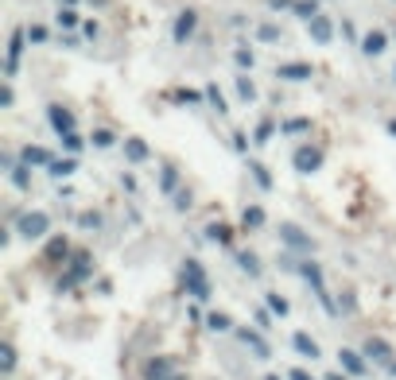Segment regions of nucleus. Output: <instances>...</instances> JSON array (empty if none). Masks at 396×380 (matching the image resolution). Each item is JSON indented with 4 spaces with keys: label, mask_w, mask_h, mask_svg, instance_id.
<instances>
[{
    "label": "nucleus",
    "mask_w": 396,
    "mask_h": 380,
    "mask_svg": "<svg viewBox=\"0 0 396 380\" xmlns=\"http://www.w3.org/2000/svg\"><path fill=\"white\" fill-rule=\"evenodd\" d=\"M179 279H183V291L194 299V303H206V299L214 295V288H210V276H206V268L194 256H186L183 264H179Z\"/></svg>",
    "instance_id": "1"
},
{
    "label": "nucleus",
    "mask_w": 396,
    "mask_h": 380,
    "mask_svg": "<svg viewBox=\"0 0 396 380\" xmlns=\"http://www.w3.org/2000/svg\"><path fill=\"white\" fill-rule=\"evenodd\" d=\"M90 276H93V260H90V253H86V248H78V253L62 264V276H59V283H55V288H59V291H74L78 283H86Z\"/></svg>",
    "instance_id": "2"
},
{
    "label": "nucleus",
    "mask_w": 396,
    "mask_h": 380,
    "mask_svg": "<svg viewBox=\"0 0 396 380\" xmlns=\"http://www.w3.org/2000/svg\"><path fill=\"white\" fill-rule=\"evenodd\" d=\"M16 233L24 241H39V237L51 233V218L43 210H27V213H16Z\"/></svg>",
    "instance_id": "3"
},
{
    "label": "nucleus",
    "mask_w": 396,
    "mask_h": 380,
    "mask_svg": "<svg viewBox=\"0 0 396 380\" xmlns=\"http://www.w3.org/2000/svg\"><path fill=\"white\" fill-rule=\"evenodd\" d=\"M299 276H303L307 283H311V291L319 295V303L327 307V314H338L334 299L327 295V283H322V268H319V264H315V260H303V264H299Z\"/></svg>",
    "instance_id": "4"
},
{
    "label": "nucleus",
    "mask_w": 396,
    "mask_h": 380,
    "mask_svg": "<svg viewBox=\"0 0 396 380\" xmlns=\"http://www.w3.org/2000/svg\"><path fill=\"white\" fill-rule=\"evenodd\" d=\"M280 241H284L292 253H311L315 248L311 233H307L303 225H295V221H280Z\"/></svg>",
    "instance_id": "5"
},
{
    "label": "nucleus",
    "mask_w": 396,
    "mask_h": 380,
    "mask_svg": "<svg viewBox=\"0 0 396 380\" xmlns=\"http://www.w3.org/2000/svg\"><path fill=\"white\" fill-rule=\"evenodd\" d=\"M24 43H27V31L24 27H16V31L8 35V59H4V78H16L20 74V62H24Z\"/></svg>",
    "instance_id": "6"
},
{
    "label": "nucleus",
    "mask_w": 396,
    "mask_h": 380,
    "mask_svg": "<svg viewBox=\"0 0 396 380\" xmlns=\"http://www.w3.org/2000/svg\"><path fill=\"white\" fill-rule=\"evenodd\" d=\"M292 167L299 171V175H315V171L322 167V148H315V144L295 148V155H292Z\"/></svg>",
    "instance_id": "7"
},
{
    "label": "nucleus",
    "mask_w": 396,
    "mask_h": 380,
    "mask_svg": "<svg viewBox=\"0 0 396 380\" xmlns=\"http://www.w3.org/2000/svg\"><path fill=\"white\" fill-rule=\"evenodd\" d=\"M70 256H74V248H70L67 237H62V233L47 237V245H43V260H47V264H67Z\"/></svg>",
    "instance_id": "8"
},
{
    "label": "nucleus",
    "mask_w": 396,
    "mask_h": 380,
    "mask_svg": "<svg viewBox=\"0 0 396 380\" xmlns=\"http://www.w3.org/2000/svg\"><path fill=\"white\" fill-rule=\"evenodd\" d=\"M194 31H198V12H194V8H183V12L175 16L171 39H175V43H186V39H194Z\"/></svg>",
    "instance_id": "9"
},
{
    "label": "nucleus",
    "mask_w": 396,
    "mask_h": 380,
    "mask_svg": "<svg viewBox=\"0 0 396 380\" xmlns=\"http://www.w3.org/2000/svg\"><path fill=\"white\" fill-rule=\"evenodd\" d=\"M47 125L55 128V136H67L74 132V113L67 105H47Z\"/></svg>",
    "instance_id": "10"
},
{
    "label": "nucleus",
    "mask_w": 396,
    "mask_h": 380,
    "mask_svg": "<svg viewBox=\"0 0 396 380\" xmlns=\"http://www.w3.org/2000/svg\"><path fill=\"white\" fill-rule=\"evenodd\" d=\"M276 78L280 82H311L315 66L311 62H284V66H276Z\"/></svg>",
    "instance_id": "11"
},
{
    "label": "nucleus",
    "mask_w": 396,
    "mask_h": 380,
    "mask_svg": "<svg viewBox=\"0 0 396 380\" xmlns=\"http://www.w3.org/2000/svg\"><path fill=\"white\" fill-rule=\"evenodd\" d=\"M206 241H214V245H221V248H233V225H226V221H206Z\"/></svg>",
    "instance_id": "12"
},
{
    "label": "nucleus",
    "mask_w": 396,
    "mask_h": 380,
    "mask_svg": "<svg viewBox=\"0 0 396 380\" xmlns=\"http://www.w3.org/2000/svg\"><path fill=\"white\" fill-rule=\"evenodd\" d=\"M20 163H27V167H51L55 152L51 148H39V144H27L24 152H20Z\"/></svg>",
    "instance_id": "13"
},
{
    "label": "nucleus",
    "mask_w": 396,
    "mask_h": 380,
    "mask_svg": "<svg viewBox=\"0 0 396 380\" xmlns=\"http://www.w3.org/2000/svg\"><path fill=\"white\" fill-rule=\"evenodd\" d=\"M338 361H342V372H350V377H365L369 372L365 353H354V349H338Z\"/></svg>",
    "instance_id": "14"
},
{
    "label": "nucleus",
    "mask_w": 396,
    "mask_h": 380,
    "mask_svg": "<svg viewBox=\"0 0 396 380\" xmlns=\"http://www.w3.org/2000/svg\"><path fill=\"white\" fill-rule=\"evenodd\" d=\"M175 361L171 357H152V361L144 365V380H168V377H175Z\"/></svg>",
    "instance_id": "15"
},
{
    "label": "nucleus",
    "mask_w": 396,
    "mask_h": 380,
    "mask_svg": "<svg viewBox=\"0 0 396 380\" xmlns=\"http://www.w3.org/2000/svg\"><path fill=\"white\" fill-rule=\"evenodd\" d=\"M237 338H241V342H245V346L253 349V353H257V357H261V361H268V357H272V346H268V342H264V338H261V334H257V330H249V326H241V330H237Z\"/></svg>",
    "instance_id": "16"
},
{
    "label": "nucleus",
    "mask_w": 396,
    "mask_h": 380,
    "mask_svg": "<svg viewBox=\"0 0 396 380\" xmlns=\"http://www.w3.org/2000/svg\"><path fill=\"white\" fill-rule=\"evenodd\" d=\"M388 47V31H381V27H373V31L362 35V51L369 55V59H377V55H385Z\"/></svg>",
    "instance_id": "17"
},
{
    "label": "nucleus",
    "mask_w": 396,
    "mask_h": 380,
    "mask_svg": "<svg viewBox=\"0 0 396 380\" xmlns=\"http://www.w3.org/2000/svg\"><path fill=\"white\" fill-rule=\"evenodd\" d=\"M160 190L163 195H179L183 190V178H179L175 163H160Z\"/></svg>",
    "instance_id": "18"
},
{
    "label": "nucleus",
    "mask_w": 396,
    "mask_h": 380,
    "mask_svg": "<svg viewBox=\"0 0 396 380\" xmlns=\"http://www.w3.org/2000/svg\"><path fill=\"white\" fill-rule=\"evenodd\" d=\"M307 35H311V39L319 43V47H327V43L334 39V24H330L327 16H315L311 24H307Z\"/></svg>",
    "instance_id": "19"
},
{
    "label": "nucleus",
    "mask_w": 396,
    "mask_h": 380,
    "mask_svg": "<svg viewBox=\"0 0 396 380\" xmlns=\"http://www.w3.org/2000/svg\"><path fill=\"white\" fill-rule=\"evenodd\" d=\"M148 155H152L148 140H140V136H128V140H125V160H128V163H144Z\"/></svg>",
    "instance_id": "20"
},
{
    "label": "nucleus",
    "mask_w": 396,
    "mask_h": 380,
    "mask_svg": "<svg viewBox=\"0 0 396 380\" xmlns=\"http://www.w3.org/2000/svg\"><path fill=\"white\" fill-rule=\"evenodd\" d=\"M365 357H373L377 365H392V346L381 342V338H369L365 342Z\"/></svg>",
    "instance_id": "21"
},
{
    "label": "nucleus",
    "mask_w": 396,
    "mask_h": 380,
    "mask_svg": "<svg viewBox=\"0 0 396 380\" xmlns=\"http://www.w3.org/2000/svg\"><path fill=\"white\" fill-rule=\"evenodd\" d=\"M276 132H280V120L264 117L261 125L253 128V144H257V148H264V144H268V140H272V136H276Z\"/></svg>",
    "instance_id": "22"
},
{
    "label": "nucleus",
    "mask_w": 396,
    "mask_h": 380,
    "mask_svg": "<svg viewBox=\"0 0 396 380\" xmlns=\"http://www.w3.org/2000/svg\"><path fill=\"white\" fill-rule=\"evenodd\" d=\"M171 101H175V105H198V101H206V90H191V85H179V90L171 93Z\"/></svg>",
    "instance_id": "23"
},
{
    "label": "nucleus",
    "mask_w": 396,
    "mask_h": 380,
    "mask_svg": "<svg viewBox=\"0 0 396 380\" xmlns=\"http://www.w3.org/2000/svg\"><path fill=\"white\" fill-rule=\"evenodd\" d=\"M292 16H295V20H303V24H311L315 16H322V12H319V0H295Z\"/></svg>",
    "instance_id": "24"
},
{
    "label": "nucleus",
    "mask_w": 396,
    "mask_h": 380,
    "mask_svg": "<svg viewBox=\"0 0 396 380\" xmlns=\"http://www.w3.org/2000/svg\"><path fill=\"white\" fill-rule=\"evenodd\" d=\"M249 175L257 178V186H261V190H272V186H276V183H272V171L264 167L261 160H249Z\"/></svg>",
    "instance_id": "25"
},
{
    "label": "nucleus",
    "mask_w": 396,
    "mask_h": 380,
    "mask_svg": "<svg viewBox=\"0 0 396 380\" xmlns=\"http://www.w3.org/2000/svg\"><path fill=\"white\" fill-rule=\"evenodd\" d=\"M292 346L299 349L303 357H311V361L319 357V346H315V338H311V334H303V330H299V334H292Z\"/></svg>",
    "instance_id": "26"
},
{
    "label": "nucleus",
    "mask_w": 396,
    "mask_h": 380,
    "mask_svg": "<svg viewBox=\"0 0 396 380\" xmlns=\"http://www.w3.org/2000/svg\"><path fill=\"white\" fill-rule=\"evenodd\" d=\"M303 132H311V117H292L280 125V136H303Z\"/></svg>",
    "instance_id": "27"
},
{
    "label": "nucleus",
    "mask_w": 396,
    "mask_h": 380,
    "mask_svg": "<svg viewBox=\"0 0 396 380\" xmlns=\"http://www.w3.org/2000/svg\"><path fill=\"white\" fill-rule=\"evenodd\" d=\"M264 225V206H245L241 210V229H261Z\"/></svg>",
    "instance_id": "28"
},
{
    "label": "nucleus",
    "mask_w": 396,
    "mask_h": 380,
    "mask_svg": "<svg viewBox=\"0 0 396 380\" xmlns=\"http://www.w3.org/2000/svg\"><path fill=\"white\" fill-rule=\"evenodd\" d=\"M264 307H268V311L276 314V318H287V311H292V303H287V299L280 295V291H268V295H264Z\"/></svg>",
    "instance_id": "29"
},
{
    "label": "nucleus",
    "mask_w": 396,
    "mask_h": 380,
    "mask_svg": "<svg viewBox=\"0 0 396 380\" xmlns=\"http://www.w3.org/2000/svg\"><path fill=\"white\" fill-rule=\"evenodd\" d=\"M86 20H78V12L74 8H59V16H55V27L59 31H74V27H82Z\"/></svg>",
    "instance_id": "30"
},
{
    "label": "nucleus",
    "mask_w": 396,
    "mask_h": 380,
    "mask_svg": "<svg viewBox=\"0 0 396 380\" xmlns=\"http://www.w3.org/2000/svg\"><path fill=\"white\" fill-rule=\"evenodd\" d=\"M237 264H241V272H245L249 279L261 276V256H257V253H237Z\"/></svg>",
    "instance_id": "31"
},
{
    "label": "nucleus",
    "mask_w": 396,
    "mask_h": 380,
    "mask_svg": "<svg viewBox=\"0 0 396 380\" xmlns=\"http://www.w3.org/2000/svg\"><path fill=\"white\" fill-rule=\"evenodd\" d=\"M90 144H93V148H102V152H105V148H113V144H117V132H113V128H93V132H90Z\"/></svg>",
    "instance_id": "32"
},
{
    "label": "nucleus",
    "mask_w": 396,
    "mask_h": 380,
    "mask_svg": "<svg viewBox=\"0 0 396 380\" xmlns=\"http://www.w3.org/2000/svg\"><path fill=\"white\" fill-rule=\"evenodd\" d=\"M206 326L218 330V334H226V330H233V318H229L226 311H210V314H206Z\"/></svg>",
    "instance_id": "33"
},
{
    "label": "nucleus",
    "mask_w": 396,
    "mask_h": 380,
    "mask_svg": "<svg viewBox=\"0 0 396 380\" xmlns=\"http://www.w3.org/2000/svg\"><path fill=\"white\" fill-rule=\"evenodd\" d=\"M47 171H51L55 178H67V175H74V171H78V160H74V155H67V160H55Z\"/></svg>",
    "instance_id": "34"
},
{
    "label": "nucleus",
    "mask_w": 396,
    "mask_h": 380,
    "mask_svg": "<svg viewBox=\"0 0 396 380\" xmlns=\"http://www.w3.org/2000/svg\"><path fill=\"white\" fill-rule=\"evenodd\" d=\"M203 90H206V101H210V105H214V109H218V113H229V101H226V97H221V90H218V82H210V85H203Z\"/></svg>",
    "instance_id": "35"
},
{
    "label": "nucleus",
    "mask_w": 396,
    "mask_h": 380,
    "mask_svg": "<svg viewBox=\"0 0 396 380\" xmlns=\"http://www.w3.org/2000/svg\"><path fill=\"white\" fill-rule=\"evenodd\" d=\"M47 39H51V27H43V24H32V27H27V43H32V47H43Z\"/></svg>",
    "instance_id": "36"
},
{
    "label": "nucleus",
    "mask_w": 396,
    "mask_h": 380,
    "mask_svg": "<svg viewBox=\"0 0 396 380\" xmlns=\"http://www.w3.org/2000/svg\"><path fill=\"white\" fill-rule=\"evenodd\" d=\"M233 62H237L241 70H253V66H257V55H253V47H237V51H233Z\"/></svg>",
    "instance_id": "37"
},
{
    "label": "nucleus",
    "mask_w": 396,
    "mask_h": 380,
    "mask_svg": "<svg viewBox=\"0 0 396 380\" xmlns=\"http://www.w3.org/2000/svg\"><path fill=\"white\" fill-rule=\"evenodd\" d=\"M237 97H241V101H257V85H253V78H237Z\"/></svg>",
    "instance_id": "38"
},
{
    "label": "nucleus",
    "mask_w": 396,
    "mask_h": 380,
    "mask_svg": "<svg viewBox=\"0 0 396 380\" xmlns=\"http://www.w3.org/2000/svg\"><path fill=\"white\" fill-rule=\"evenodd\" d=\"M280 35H284V31H280L276 24H257V39H261V43H276Z\"/></svg>",
    "instance_id": "39"
},
{
    "label": "nucleus",
    "mask_w": 396,
    "mask_h": 380,
    "mask_svg": "<svg viewBox=\"0 0 396 380\" xmlns=\"http://www.w3.org/2000/svg\"><path fill=\"white\" fill-rule=\"evenodd\" d=\"M59 140H62V148H67L70 155H78V152H82V144H86V140H82L78 132H67V136H59Z\"/></svg>",
    "instance_id": "40"
},
{
    "label": "nucleus",
    "mask_w": 396,
    "mask_h": 380,
    "mask_svg": "<svg viewBox=\"0 0 396 380\" xmlns=\"http://www.w3.org/2000/svg\"><path fill=\"white\" fill-rule=\"evenodd\" d=\"M78 225H82V229H102V213H93V210L78 213Z\"/></svg>",
    "instance_id": "41"
},
{
    "label": "nucleus",
    "mask_w": 396,
    "mask_h": 380,
    "mask_svg": "<svg viewBox=\"0 0 396 380\" xmlns=\"http://www.w3.org/2000/svg\"><path fill=\"white\" fill-rule=\"evenodd\" d=\"M0 353H4V372H12V369H16V349H12V342H4Z\"/></svg>",
    "instance_id": "42"
},
{
    "label": "nucleus",
    "mask_w": 396,
    "mask_h": 380,
    "mask_svg": "<svg viewBox=\"0 0 396 380\" xmlns=\"http://www.w3.org/2000/svg\"><path fill=\"white\" fill-rule=\"evenodd\" d=\"M171 198H175V210H191V202H194V198H191V190H186V186H183V190H179V195H171Z\"/></svg>",
    "instance_id": "43"
},
{
    "label": "nucleus",
    "mask_w": 396,
    "mask_h": 380,
    "mask_svg": "<svg viewBox=\"0 0 396 380\" xmlns=\"http://www.w3.org/2000/svg\"><path fill=\"white\" fill-rule=\"evenodd\" d=\"M82 35H86V39H97V35H102V24H97V20H86V24H82Z\"/></svg>",
    "instance_id": "44"
},
{
    "label": "nucleus",
    "mask_w": 396,
    "mask_h": 380,
    "mask_svg": "<svg viewBox=\"0 0 396 380\" xmlns=\"http://www.w3.org/2000/svg\"><path fill=\"white\" fill-rule=\"evenodd\" d=\"M12 101H16V93H12V85L4 82V85H0V105H4V109H12Z\"/></svg>",
    "instance_id": "45"
},
{
    "label": "nucleus",
    "mask_w": 396,
    "mask_h": 380,
    "mask_svg": "<svg viewBox=\"0 0 396 380\" xmlns=\"http://www.w3.org/2000/svg\"><path fill=\"white\" fill-rule=\"evenodd\" d=\"M264 4H268L272 12H292L295 8V0H264Z\"/></svg>",
    "instance_id": "46"
},
{
    "label": "nucleus",
    "mask_w": 396,
    "mask_h": 380,
    "mask_svg": "<svg viewBox=\"0 0 396 380\" xmlns=\"http://www.w3.org/2000/svg\"><path fill=\"white\" fill-rule=\"evenodd\" d=\"M121 186H125L128 195H136V190H140V178L136 175H121Z\"/></svg>",
    "instance_id": "47"
},
{
    "label": "nucleus",
    "mask_w": 396,
    "mask_h": 380,
    "mask_svg": "<svg viewBox=\"0 0 396 380\" xmlns=\"http://www.w3.org/2000/svg\"><path fill=\"white\" fill-rule=\"evenodd\" d=\"M233 152H249V136L245 132H233Z\"/></svg>",
    "instance_id": "48"
},
{
    "label": "nucleus",
    "mask_w": 396,
    "mask_h": 380,
    "mask_svg": "<svg viewBox=\"0 0 396 380\" xmlns=\"http://www.w3.org/2000/svg\"><path fill=\"white\" fill-rule=\"evenodd\" d=\"M287 380H315V377L307 369H292V372H287Z\"/></svg>",
    "instance_id": "49"
},
{
    "label": "nucleus",
    "mask_w": 396,
    "mask_h": 380,
    "mask_svg": "<svg viewBox=\"0 0 396 380\" xmlns=\"http://www.w3.org/2000/svg\"><path fill=\"white\" fill-rule=\"evenodd\" d=\"M342 35H346V39H357V27L350 24V20H342Z\"/></svg>",
    "instance_id": "50"
},
{
    "label": "nucleus",
    "mask_w": 396,
    "mask_h": 380,
    "mask_svg": "<svg viewBox=\"0 0 396 380\" xmlns=\"http://www.w3.org/2000/svg\"><path fill=\"white\" fill-rule=\"evenodd\" d=\"M272 322V311H257V326H268Z\"/></svg>",
    "instance_id": "51"
},
{
    "label": "nucleus",
    "mask_w": 396,
    "mask_h": 380,
    "mask_svg": "<svg viewBox=\"0 0 396 380\" xmlns=\"http://www.w3.org/2000/svg\"><path fill=\"white\" fill-rule=\"evenodd\" d=\"M385 128H388V136H396V117H388V120H385Z\"/></svg>",
    "instance_id": "52"
},
{
    "label": "nucleus",
    "mask_w": 396,
    "mask_h": 380,
    "mask_svg": "<svg viewBox=\"0 0 396 380\" xmlns=\"http://www.w3.org/2000/svg\"><path fill=\"white\" fill-rule=\"evenodd\" d=\"M78 0H59V8H74Z\"/></svg>",
    "instance_id": "53"
},
{
    "label": "nucleus",
    "mask_w": 396,
    "mask_h": 380,
    "mask_svg": "<svg viewBox=\"0 0 396 380\" xmlns=\"http://www.w3.org/2000/svg\"><path fill=\"white\" fill-rule=\"evenodd\" d=\"M264 380H284V377H276V372H268V377H264Z\"/></svg>",
    "instance_id": "54"
},
{
    "label": "nucleus",
    "mask_w": 396,
    "mask_h": 380,
    "mask_svg": "<svg viewBox=\"0 0 396 380\" xmlns=\"http://www.w3.org/2000/svg\"><path fill=\"white\" fill-rule=\"evenodd\" d=\"M327 380H346V377H338V372H330V377Z\"/></svg>",
    "instance_id": "55"
},
{
    "label": "nucleus",
    "mask_w": 396,
    "mask_h": 380,
    "mask_svg": "<svg viewBox=\"0 0 396 380\" xmlns=\"http://www.w3.org/2000/svg\"><path fill=\"white\" fill-rule=\"evenodd\" d=\"M168 380H186V377H183V372H175V377H168Z\"/></svg>",
    "instance_id": "56"
},
{
    "label": "nucleus",
    "mask_w": 396,
    "mask_h": 380,
    "mask_svg": "<svg viewBox=\"0 0 396 380\" xmlns=\"http://www.w3.org/2000/svg\"><path fill=\"white\" fill-rule=\"evenodd\" d=\"M388 372H392V377H396V361H392V365H388Z\"/></svg>",
    "instance_id": "57"
},
{
    "label": "nucleus",
    "mask_w": 396,
    "mask_h": 380,
    "mask_svg": "<svg viewBox=\"0 0 396 380\" xmlns=\"http://www.w3.org/2000/svg\"><path fill=\"white\" fill-rule=\"evenodd\" d=\"M90 4H97V8H102V4H105V0H90Z\"/></svg>",
    "instance_id": "58"
}]
</instances>
